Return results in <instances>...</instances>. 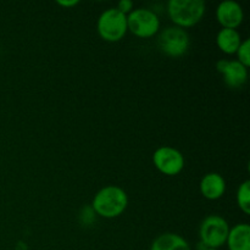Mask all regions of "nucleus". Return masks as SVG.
Returning <instances> with one entry per match:
<instances>
[{
	"instance_id": "f03ea898",
	"label": "nucleus",
	"mask_w": 250,
	"mask_h": 250,
	"mask_svg": "<svg viewBox=\"0 0 250 250\" xmlns=\"http://www.w3.org/2000/svg\"><path fill=\"white\" fill-rule=\"evenodd\" d=\"M207 12V4L203 0H170L167 15L172 23L180 28H189L199 23Z\"/></svg>"
},
{
	"instance_id": "39448f33",
	"label": "nucleus",
	"mask_w": 250,
	"mask_h": 250,
	"mask_svg": "<svg viewBox=\"0 0 250 250\" xmlns=\"http://www.w3.org/2000/svg\"><path fill=\"white\" fill-rule=\"evenodd\" d=\"M127 28L138 38H151L160 31V20L158 15L149 9H133L127 15Z\"/></svg>"
},
{
	"instance_id": "a211bd4d",
	"label": "nucleus",
	"mask_w": 250,
	"mask_h": 250,
	"mask_svg": "<svg viewBox=\"0 0 250 250\" xmlns=\"http://www.w3.org/2000/svg\"><path fill=\"white\" fill-rule=\"evenodd\" d=\"M205 250H216V249H209V248H207Z\"/></svg>"
},
{
	"instance_id": "0eeeda50",
	"label": "nucleus",
	"mask_w": 250,
	"mask_h": 250,
	"mask_svg": "<svg viewBox=\"0 0 250 250\" xmlns=\"http://www.w3.org/2000/svg\"><path fill=\"white\" fill-rule=\"evenodd\" d=\"M153 163L163 175L176 176L185 167V156L172 146H160L153 154Z\"/></svg>"
},
{
	"instance_id": "423d86ee",
	"label": "nucleus",
	"mask_w": 250,
	"mask_h": 250,
	"mask_svg": "<svg viewBox=\"0 0 250 250\" xmlns=\"http://www.w3.org/2000/svg\"><path fill=\"white\" fill-rule=\"evenodd\" d=\"M159 49L170 58H181L188 51L190 39L186 29L180 27H167L160 33L158 38Z\"/></svg>"
},
{
	"instance_id": "1a4fd4ad",
	"label": "nucleus",
	"mask_w": 250,
	"mask_h": 250,
	"mask_svg": "<svg viewBox=\"0 0 250 250\" xmlns=\"http://www.w3.org/2000/svg\"><path fill=\"white\" fill-rule=\"evenodd\" d=\"M216 20L222 28L237 29L244 21L243 7L234 0H225L217 5Z\"/></svg>"
},
{
	"instance_id": "2eb2a0df",
	"label": "nucleus",
	"mask_w": 250,
	"mask_h": 250,
	"mask_svg": "<svg viewBox=\"0 0 250 250\" xmlns=\"http://www.w3.org/2000/svg\"><path fill=\"white\" fill-rule=\"evenodd\" d=\"M236 55L237 58H238L237 61H239L242 65L246 66V67L248 68L250 66V39H244V41H242Z\"/></svg>"
},
{
	"instance_id": "7ed1b4c3",
	"label": "nucleus",
	"mask_w": 250,
	"mask_h": 250,
	"mask_svg": "<svg viewBox=\"0 0 250 250\" xmlns=\"http://www.w3.org/2000/svg\"><path fill=\"white\" fill-rule=\"evenodd\" d=\"M97 29L103 41L109 43L122 41L128 32L127 16L120 12L116 7H109L102 12L98 19Z\"/></svg>"
},
{
	"instance_id": "f257e3e1",
	"label": "nucleus",
	"mask_w": 250,
	"mask_h": 250,
	"mask_svg": "<svg viewBox=\"0 0 250 250\" xmlns=\"http://www.w3.org/2000/svg\"><path fill=\"white\" fill-rule=\"evenodd\" d=\"M90 207L98 216L115 219L121 216L128 207V195L119 186H106L98 190Z\"/></svg>"
},
{
	"instance_id": "9d476101",
	"label": "nucleus",
	"mask_w": 250,
	"mask_h": 250,
	"mask_svg": "<svg viewBox=\"0 0 250 250\" xmlns=\"http://www.w3.org/2000/svg\"><path fill=\"white\" fill-rule=\"evenodd\" d=\"M200 193L208 200H217L226 192V181L217 172H209L200 181Z\"/></svg>"
},
{
	"instance_id": "6e6552de",
	"label": "nucleus",
	"mask_w": 250,
	"mask_h": 250,
	"mask_svg": "<svg viewBox=\"0 0 250 250\" xmlns=\"http://www.w3.org/2000/svg\"><path fill=\"white\" fill-rule=\"evenodd\" d=\"M216 70L224 76L225 83L231 89H239L248 81V68L237 60H219Z\"/></svg>"
},
{
	"instance_id": "9b49d317",
	"label": "nucleus",
	"mask_w": 250,
	"mask_h": 250,
	"mask_svg": "<svg viewBox=\"0 0 250 250\" xmlns=\"http://www.w3.org/2000/svg\"><path fill=\"white\" fill-rule=\"evenodd\" d=\"M226 246L229 250H250V226L238 224L229 229Z\"/></svg>"
},
{
	"instance_id": "dca6fc26",
	"label": "nucleus",
	"mask_w": 250,
	"mask_h": 250,
	"mask_svg": "<svg viewBox=\"0 0 250 250\" xmlns=\"http://www.w3.org/2000/svg\"><path fill=\"white\" fill-rule=\"evenodd\" d=\"M116 9L127 16V15L133 10V2H132L131 0H121V1L117 4Z\"/></svg>"
},
{
	"instance_id": "f3484780",
	"label": "nucleus",
	"mask_w": 250,
	"mask_h": 250,
	"mask_svg": "<svg viewBox=\"0 0 250 250\" xmlns=\"http://www.w3.org/2000/svg\"><path fill=\"white\" fill-rule=\"evenodd\" d=\"M78 0H71V1H62V0H59L58 2H56V4L58 5H60V6H62V7H71V6H76V5L78 4Z\"/></svg>"
},
{
	"instance_id": "20e7f679",
	"label": "nucleus",
	"mask_w": 250,
	"mask_h": 250,
	"mask_svg": "<svg viewBox=\"0 0 250 250\" xmlns=\"http://www.w3.org/2000/svg\"><path fill=\"white\" fill-rule=\"evenodd\" d=\"M229 225L220 215H209L199 227L200 243L209 249H219L226 244Z\"/></svg>"
},
{
	"instance_id": "4468645a",
	"label": "nucleus",
	"mask_w": 250,
	"mask_h": 250,
	"mask_svg": "<svg viewBox=\"0 0 250 250\" xmlns=\"http://www.w3.org/2000/svg\"><path fill=\"white\" fill-rule=\"evenodd\" d=\"M237 205L246 215L250 214V182L248 180L241 183L236 193Z\"/></svg>"
},
{
	"instance_id": "ddd939ff",
	"label": "nucleus",
	"mask_w": 250,
	"mask_h": 250,
	"mask_svg": "<svg viewBox=\"0 0 250 250\" xmlns=\"http://www.w3.org/2000/svg\"><path fill=\"white\" fill-rule=\"evenodd\" d=\"M150 250H192L189 243L177 233H163L151 243Z\"/></svg>"
},
{
	"instance_id": "f8f14e48",
	"label": "nucleus",
	"mask_w": 250,
	"mask_h": 250,
	"mask_svg": "<svg viewBox=\"0 0 250 250\" xmlns=\"http://www.w3.org/2000/svg\"><path fill=\"white\" fill-rule=\"evenodd\" d=\"M242 43V37L237 29L221 28L216 36V45L226 55L237 53Z\"/></svg>"
}]
</instances>
